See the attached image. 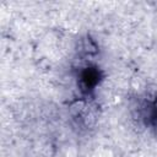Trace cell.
Masks as SVG:
<instances>
[{"label": "cell", "instance_id": "cell-1", "mask_svg": "<svg viewBox=\"0 0 157 157\" xmlns=\"http://www.w3.org/2000/svg\"><path fill=\"white\" fill-rule=\"evenodd\" d=\"M98 82V71L94 69H86L81 75L80 86L82 91L91 90Z\"/></svg>", "mask_w": 157, "mask_h": 157}, {"label": "cell", "instance_id": "cell-2", "mask_svg": "<svg viewBox=\"0 0 157 157\" xmlns=\"http://www.w3.org/2000/svg\"><path fill=\"white\" fill-rule=\"evenodd\" d=\"M82 48H83V50H85L87 54H96L97 50H98L96 43H94L90 37L86 38V39H83V42H82Z\"/></svg>", "mask_w": 157, "mask_h": 157}]
</instances>
